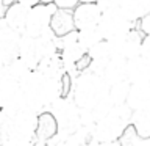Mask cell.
I'll list each match as a JSON object with an SVG mask.
<instances>
[{"instance_id":"obj_1","label":"cell","mask_w":150,"mask_h":146,"mask_svg":"<svg viewBox=\"0 0 150 146\" xmlns=\"http://www.w3.org/2000/svg\"><path fill=\"white\" fill-rule=\"evenodd\" d=\"M97 5L102 13L100 22L97 27L102 41L119 42L136 27L120 13L119 2H97Z\"/></svg>"},{"instance_id":"obj_2","label":"cell","mask_w":150,"mask_h":146,"mask_svg":"<svg viewBox=\"0 0 150 146\" xmlns=\"http://www.w3.org/2000/svg\"><path fill=\"white\" fill-rule=\"evenodd\" d=\"M70 93V99L80 110H92L102 99L108 96V87L100 77L86 71L72 80Z\"/></svg>"},{"instance_id":"obj_3","label":"cell","mask_w":150,"mask_h":146,"mask_svg":"<svg viewBox=\"0 0 150 146\" xmlns=\"http://www.w3.org/2000/svg\"><path fill=\"white\" fill-rule=\"evenodd\" d=\"M133 112L125 105H116L92 127V140L97 143H116L130 127Z\"/></svg>"},{"instance_id":"obj_4","label":"cell","mask_w":150,"mask_h":146,"mask_svg":"<svg viewBox=\"0 0 150 146\" xmlns=\"http://www.w3.org/2000/svg\"><path fill=\"white\" fill-rule=\"evenodd\" d=\"M49 113L56 122L58 135L67 137L77 132L80 127V108L70 97H59L50 105Z\"/></svg>"},{"instance_id":"obj_5","label":"cell","mask_w":150,"mask_h":146,"mask_svg":"<svg viewBox=\"0 0 150 146\" xmlns=\"http://www.w3.org/2000/svg\"><path fill=\"white\" fill-rule=\"evenodd\" d=\"M56 9L58 8H56L55 2H36L30 8V13L27 16L23 35L36 38L47 31L50 28L52 17L56 13Z\"/></svg>"},{"instance_id":"obj_6","label":"cell","mask_w":150,"mask_h":146,"mask_svg":"<svg viewBox=\"0 0 150 146\" xmlns=\"http://www.w3.org/2000/svg\"><path fill=\"white\" fill-rule=\"evenodd\" d=\"M58 54H59L61 60H63V63H64L66 74L70 75V79H72L75 64L86 55V52H84L81 47H80V44H78L77 30H74V31H70V33H67V35L59 38V50H58Z\"/></svg>"},{"instance_id":"obj_7","label":"cell","mask_w":150,"mask_h":146,"mask_svg":"<svg viewBox=\"0 0 150 146\" xmlns=\"http://www.w3.org/2000/svg\"><path fill=\"white\" fill-rule=\"evenodd\" d=\"M102 13L98 9L97 2H80L72 9V22L77 31L97 28L100 22Z\"/></svg>"},{"instance_id":"obj_8","label":"cell","mask_w":150,"mask_h":146,"mask_svg":"<svg viewBox=\"0 0 150 146\" xmlns=\"http://www.w3.org/2000/svg\"><path fill=\"white\" fill-rule=\"evenodd\" d=\"M36 2H13L9 3L3 11L2 21L5 24V27L9 28L11 31L17 33V35H23V28H25L27 16L30 13V8Z\"/></svg>"},{"instance_id":"obj_9","label":"cell","mask_w":150,"mask_h":146,"mask_svg":"<svg viewBox=\"0 0 150 146\" xmlns=\"http://www.w3.org/2000/svg\"><path fill=\"white\" fill-rule=\"evenodd\" d=\"M125 80L130 85H141L150 82V60L144 57H136L127 61Z\"/></svg>"},{"instance_id":"obj_10","label":"cell","mask_w":150,"mask_h":146,"mask_svg":"<svg viewBox=\"0 0 150 146\" xmlns=\"http://www.w3.org/2000/svg\"><path fill=\"white\" fill-rule=\"evenodd\" d=\"M35 71L39 75H42L44 79L52 80V82H61V79L66 75V68H64V63L61 60L59 54L42 58L38 63Z\"/></svg>"},{"instance_id":"obj_11","label":"cell","mask_w":150,"mask_h":146,"mask_svg":"<svg viewBox=\"0 0 150 146\" xmlns=\"http://www.w3.org/2000/svg\"><path fill=\"white\" fill-rule=\"evenodd\" d=\"M125 105L131 112L150 108V82L141 85H130L128 94H127L125 99Z\"/></svg>"},{"instance_id":"obj_12","label":"cell","mask_w":150,"mask_h":146,"mask_svg":"<svg viewBox=\"0 0 150 146\" xmlns=\"http://www.w3.org/2000/svg\"><path fill=\"white\" fill-rule=\"evenodd\" d=\"M58 134V127H56L55 120L52 118L49 112L41 113L38 118V127L33 137V145L35 146H47L49 141Z\"/></svg>"},{"instance_id":"obj_13","label":"cell","mask_w":150,"mask_h":146,"mask_svg":"<svg viewBox=\"0 0 150 146\" xmlns=\"http://www.w3.org/2000/svg\"><path fill=\"white\" fill-rule=\"evenodd\" d=\"M125 69H127V60L120 58V57H111L102 71L100 79L110 88L112 85L125 82Z\"/></svg>"},{"instance_id":"obj_14","label":"cell","mask_w":150,"mask_h":146,"mask_svg":"<svg viewBox=\"0 0 150 146\" xmlns=\"http://www.w3.org/2000/svg\"><path fill=\"white\" fill-rule=\"evenodd\" d=\"M50 30L55 33L58 38L67 35V33L74 31V22H72V11L67 9H56V13L52 17L50 22Z\"/></svg>"},{"instance_id":"obj_15","label":"cell","mask_w":150,"mask_h":146,"mask_svg":"<svg viewBox=\"0 0 150 146\" xmlns=\"http://www.w3.org/2000/svg\"><path fill=\"white\" fill-rule=\"evenodd\" d=\"M130 127L139 138H150V108L133 112Z\"/></svg>"},{"instance_id":"obj_16","label":"cell","mask_w":150,"mask_h":146,"mask_svg":"<svg viewBox=\"0 0 150 146\" xmlns=\"http://www.w3.org/2000/svg\"><path fill=\"white\" fill-rule=\"evenodd\" d=\"M77 39H78L80 47L88 54V50H91L94 46L102 41V36L98 33V28H88V30L77 31Z\"/></svg>"},{"instance_id":"obj_17","label":"cell","mask_w":150,"mask_h":146,"mask_svg":"<svg viewBox=\"0 0 150 146\" xmlns=\"http://www.w3.org/2000/svg\"><path fill=\"white\" fill-rule=\"evenodd\" d=\"M128 89H130V83L127 82V80L108 88V96H110L112 105L114 107L116 105H124L125 99H127V94H128Z\"/></svg>"},{"instance_id":"obj_18","label":"cell","mask_w":150,"mask_h":146,"mask_svg":"<svg viewBox=\"0 0 150 146\" xmlns=\"http://www.w3.org/2000/svg\"><path fill=\"white\" fill-rule=\"evenodd\" d=\"M88 57L91 61H106L111 58V49H110V42L100 41L98 44H96L91 50H88Z\"/></svg>"},{"instance_id":"obj_19","label":"cell","mask_w":150,"mask_h":146,"mask_svg":"<svg viewBox=\"0 0 150 146\" xmlns=\"http://www.w3.org/2000/svg\"><path fill=\"white\" fill-rule=\"evenodd\" d=\"M133 135H134L133 138H130V137H127L124 134L119 140V145L120 146H150V138H139L134 132Z\"/></svg>"},{"instance_id":"obj_20","label":"cell","mask_w":150,"mask_h":146,"mask_svg":"<svg viewBox=\"0 0 150 146\" xmlns=\"http://www.w3.org/2000/svg\"><path fill=\"white\" fill-rule=\"evenodd\" d=\"M141 30H142V35L144 36H150V13L147 16H144L141 19Z\"/></svg>"},{"instance_id":"obj_21","label":"cell","mask_w":150,"mask_h":146,"mask_svg":"<svg viewBox=\"0 0 150 146\" xmlns=\"http://www.w3.org/2000/svg\"><path fill=\"white\" fill-rule=\"evenodd\" d=\"M0 25H2V17H0Z\"/></svg>"},{"instance_id":"obj_22","label":"cell","mask_w":150,"mask_h":146,"mask_svg":"<svg viewBox=\"0 0 150 146\" xmlns=\"http://www.w3.org/2000/svg\"><path fill=\"white\" fill-rule=\"evenodd\" d=\"M27 146H35V145H33V143H31V145H27Z\"/></svg>"}]
</instances>
